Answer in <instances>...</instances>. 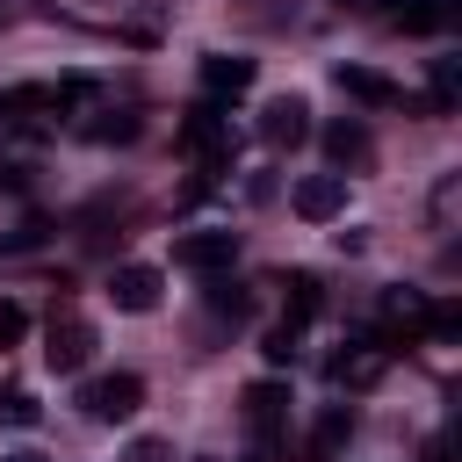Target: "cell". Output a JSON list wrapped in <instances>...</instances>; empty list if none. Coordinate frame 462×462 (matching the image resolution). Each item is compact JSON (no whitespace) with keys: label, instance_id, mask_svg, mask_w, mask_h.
Here are the masks:
<instances>
[{"label":"cell","instance_id":"cell-14","mask_svg":"<svg viewBox=\"0 0 462 462\" xmlns=\"http://www.w3.org/2000/svg\"><path fill=\"white\" fill-rule=\"evenodd\" d=\"M202 87L224 101V94H245L253 87V58H202Z\"/></svg>","mask_w":462,"mask_h":462},{"label":"cell","instance_id":"cell-7","mask_svg":"<svg viewBox=\"0 0 462 462\" xmlns=\"http://www.w3.org/2000/svg\"><path fill=\"white\" fill-rule=\"evenodd\" d=\"M289 202H296L303 224H332V217L346 209V180H339V173H303V180L289 188Z\"/></svg>","mask_w":462,"mask_h":462},{"label":"cell","instance_id":"cell-6","mask_svg":"<svg viewBox=\"0 0 462 462\" xmlns=\"http://www.w3.org/2000/svg\"><path fill=\"white\" fill-rule=\"evenodd\" d=\"M180 144H188V152H202V159H209V173H224V166H231V130H224V116H217L209 101H202V108H188Z\"/></svg>","mask_w":462,"mask_h":462},{"label":"cell","instance_id":"cell-13","mask_svg":"<svg viewBox=\"0 0 462 462\" xmlns=\"http://www.w3.org/2000/svg\"><path fill=\"white\" fill-rule=\"evenodd\" d=\"M455 22V0H411V7H397V29L404 36H440Z\"/></svg>","mask_w":462,"mask_h":462},{"label":"cell","instance_id":"cell-19","mask_svg":"<svg viewBox=\"0 0 462 462\" xmlns=\"http://www.w3.org/2000/svg\"><path fill=\"white\" fill-rule=\"evenodd\" d=\"M22 339H29V310L14 296H0V346H22Z\"/></svg>","mask_w":462,"mask_h":462},{"label":"cell","instance_id":"cell-1","mask_svg":"<svg viewBox=\"0 0 462 462\" xmlns=\"http://www.w3.org/2000/svg\"><path fill=\"white\" fill-rule=\"evenodd\" d=\"M137 404H144V375H130V368L94 375V383L79 390V411H87L94 426H123V419H137Z\"/></svg>","mask_w":462,"mask_h":462},{"label":"cell","instance_id":"cell-11","mask_svg":"<svg viewBox=\"0 0 462 462\" xmlns=\"http://www.w3.org/2000/svg\"><path fill=\"white\" fill-rule=\"evenodd\" d=\"M332 79H339V94H346V101H361V108H397V101H404V94H397L383 72H368V65H339Z\"/></svg>","mask_w":462,"mask_h":462},{"label":"cell","instance_id":"cell-3","mask_svg":"<svg viewBox=\"0 0 462 462\" xmlns=\"http://www.w3.org/2000/svg\"><path fill=\"white\" fill-rule=\"evenodd\" d=\"M303 137H310V101L303 94H282V101L260 108V144L267 152H296Z\"/></svg>","mask_w":462,"mask_h":462},{"label":"cell","instance_id":"cell-8","mask_svg":"<svg viewBox=\"0 0 462 462\" xmlns=\"http://www.w3.org/2000/svg\"><path fill=\"white\" fill-rule=\"evenodd\" d=\"M159 289H166V282H159V267H137V260L108 274V303H116V310H130V318L159 310Z\"/></svg>","mask_w":462,"mask_h":462},{"label":"cell","instance_id":"cell-20","mask_svg":"<svg viewBox=\"0 0 462 462\" xmlns=\"http://www.w3.org/2000/svg\"><path fill=\"white\" fill-rule=\"evenodd\" d=\"M123 462H173V440H152V433H137V440L123 448Z\"/></svg>","mask_w":462,"mask_h":462},{"label":"cell","instance_id":"cell-23","mask_svg":"<svg viewBox=\"0 0 462 462\" xmlns=\"http://www.w3.org/2000/svg\"><path fill=\"white\" fill-rule=\"evenodd\" d=\"M94 137H101V144H130V137H137V116H116V123H94Z\"/></svg>","mask_w":462,"mask_h":462},{"label":"cell","instance_id":"cell-9","mask_svg":"<svg viewBox=\"0 0 462 462\" xmlns=\"http://www.w3.org/2000/svg\"><path fill=\"white\" fill-rule=\"evenodd\" d=\"M282 419H289V383H245V426L260 433V448H274V433H282Z\"/></svg>","mask_w":462,"mask_h":462},{"label":"cell","instance_id":"cell-26","mask_svg":"<svg viewBox=\"0 0 462 462\" xmlns=\"http://www.w3.org/2000/svg\"><path fill=\"white\" fill-rule=\"evenodd\" d=\"M29 180V166H0V188H22Z\"/></svg>","mask_w":462,"mask_h":462},{"label":"cell","instance_id":"cell-10","mask_svg":"<svg viewBox=\"0 0 462 462\" xmlns=\"http://www.w3.org/2000/svg\"><path fill=\"white\" fill-rule=\"evenodd\" d=\"M346 440H354V404H325L318 426H310V440H303V462H339Z\"/></svg>","mask_w":462,"mask_h":462},{"label":"cell","instance_id":"cell-29","mask_svg":"<svg viewBox=\"0 0 462 462\" xmlns=\"http://www.w3.org/2000/svg\"><path fill=\"white\" fill-rule=\"evenodd\" d=\"M339 7H354V0H339Z\"/></svg>","mask_w":462,"mask_h":462},{"label":"cell","instance_id":"cell-5","mask_svg":"<svg viewBox=\"0 0 462 462\" xmlns=\"http://www.w3.org/2000/svg\"><path fill=\"white\" fill-rule=\"evenodd\" d=\"M231 260H238V231H188L173 245V267H188V274H224Z\"/></svg>","mask_w":462,"mask_h":462},{"label":"cell","instance_id":"cell-22","mask_svg":"<svg viewBox=\"0 0 462 462\" xmlns=\"http://www.w3.org/2000/svg\"><path fill=\"white\" fill-rule=\"evenodd\" d=\"M267 361H274V368L296 361V325H274V332H267Z\"/></svg>","mask_w":462,"mask_h":462},{"label":"cell","instance_id":"cell-25","mask_svg":"<svg viewBox=\"0 0 462 462\" xmlns=\"http://www.w3.org/2000/svg\"><path fill=\"white\" fill-rule=\"evenodd\" d=\"M419 462H455V433H433V440L419 448Z\"/></svg>","mask_w":462,"mask_h":462},{"label":"cell","instance_id":"cell-4","mask_svg":"<svg viewBox=\"0 0 462 462\" xmlns=\"http://www.w3.org/2000/svg\"><path fill=\"white\" fill-rule=\"evenodd\" d=\"M325 159L339 166V180H346V173H361V166H375V137H368V123H361V116L325 123Z\"/></svg>","mask_w":462,"mask_h":462},{"label":"cell","instance_id":"cell-24","mask_svg":"<svg viewBox=\"0 0 462 462\" xmlns=\"http://www.w3.org/2000/svg\"><path fill=\"white\" fill-rule=\"evenodd\" d=\"M455 217V173H440V188H433V224H448Z\"/></svg>","mask_w":462,"mask_h":462},{"label":"cell","instance_id":"cell-15","mask_svg":"<svg viewBox=\"0 0 462 462\" xmlns=\"http://www.w3.org/2000/svg\"><path fill=\"white\" fill-rule=\"evenodd\" d=\"M318 310H325V282H318V274H289V318H282V325L303 332Z\"/></svg>","mask_w":462,"mask_h":462},{"label":"cell","instance_id":"cell-18","mask_svg":"<svg viewBox=\"0 0 462 462\" xmlns=\"http://www.w3.org/2000/svg\"><path fill=\"white\" fill-rule=\"evenodd\" d=\"M79 101H94V79H87V72H65V79L51 87V108H79Z\"/></svg>","mask_w":462,"mask_h":462},{"label":"cell","instance_id":"cell-16","mask_svg":"<svg viewBox=\"0 0 462 462\" xmlns=\"http://www.w3.org/2000/svg\"><path fill=\"white\" fill-rule=\"evenodd\" d=\"M245 310H253V296L238 282H209V325H238Z\"/></svg>","mask_w":462,"mask_h":462},{"label":"cell","instance_id":"cell-2","mask_svg":"<svg viewBox=\"0 0 462 462\" xmlns=\"http://www.w3.org/2000/svg\"><path fill=\"white\" fill-rule=\"evenodd\" d=\"M43 361H51L58 375H79V368L94 361V325H87L79 310H51V332H43Z\"/></svg>","mask_w":462,"mask_h":462},{"label":"cell","instance_id":"cell-27","mask_svg":"<svg viewBox=\"0 0 462 462\" xmlns=\"http://www.w3.org/2000/svg\"><path fill=\"white\" fill-rule=\"evenodd\" d=\"M0 462H43V455H36V448H22V455H0Z\"/></svg>","mask_w":462,"mask_h":462},{"label":"cell","instance_id":"cell-21","mask_svg":"<svg viewBox=\"0 0 462 462\" xmlns=\"http://www.w3.org/2000/svg\"><path fill=\"white\" fill-rule=\"evenodd\" d=\"M0 419H14V426H36V397H29V390H7V397H0Z\"/></svg>","mask_w":462,"mask_h":462},{"label":"cell","instance_id":"cell-28","mask_svg":"<svg viewBox=\"0 0 462 462\" xmlns=\"http://www.w3.org/2000/svg\"><path fill=\"white\" fill-rule=\"evenodd\" d=\"M195 462H217V455H195Z\"/></svg>","mask_w":462,"mask_h":462},{"label":"cell","instance_id":"cell-12","mask_svg":"<svg viewBox=\"0 0 462 462\" xmlns=\"http://www.w3.org/2000/svg\"><path fill=\"white\" fill-rule=\"evenodd\" d=\"M375 375H383V339H361L354 354L332 361V383H346V390H368Z\"/></svg>","mask_w":462,"mask_h":462},{"label":"cell","instance_id":"cell-17","mask_svg":"<svg viewBox=\"0 0 462 462\" xmlns=\"http://www.w3.org/2000/svg\"><path fill=\"white\" fill-rule=\"evenodd\" d=\"M455 87H462L455 58H433V116H448V108H455Z\"/></svg>","mask_w":462,"mask_h":462}]
</instances>
